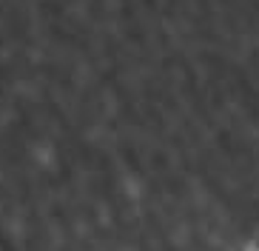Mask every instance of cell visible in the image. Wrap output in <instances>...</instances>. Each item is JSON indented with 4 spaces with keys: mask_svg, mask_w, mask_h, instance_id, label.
Here are the masks:
<instances>
[{
    "mask_svg": "<svg viewBox=\"0 0 259 251\" xmlns=\"http://www.w3.org/2000/svg\"><path fill=\"white\" fill-rule=\"evenodd\" d=\"M251 251H259V245H253V248H251Z\"/></svg>",
    "mask_w": 259,
    "mask_h": 251,
    "instance_id": "obj_1",
    "label": "cell"
}]
</instances>
